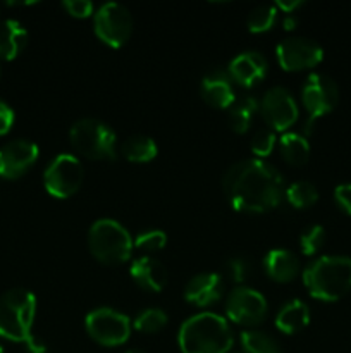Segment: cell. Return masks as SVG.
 <instances>
[{"label":"cell","mask_w":351,"mask_h":353,"mask_svg":"<svg viewBox=\"0 0 351 353\" xmlns=\"http://www.w3.org/2000/svg\"><path fill=\"white\" fill-rule=\"evenodd\" d=\"M126 353H147V352H143V350H138V348H134V350H127Z\"/></svg>","instance_id":"39"},{"label":"cell","mask_w":351,"mask_h":353,"mask_svg":"<svg viewBox=\"0 0 351 353\" xmlns=\"http://www.w3.org/2000/svg\"><path fill=\"white\" fill-rule=\"evenodd\" d=\"M267 300L257 290L241 288L233 290L227 296L226 302V314L234 324L240 326H258L267 317Z\"/></svg>","instance_id":"11"},{"label":"cell","mask_w":351,"mask_h":353,"mask_svg":"<svg viewBox=\"0 0 351 353\" xmlns=\"http://www.w3.org/2000/svg\"><path fill=\"white\" fill-rule=\"evenodd\" d=\"M224 293V281L215 272H203L189 279L184 288V300L195 307H209L219 302Z\"/></svg>","instance_id":"17"},{"label":"cell","mask_w":351,"mask_h":353,"mask_svg":"<svg viewBox=\"0 0 351 353\" xmlns=\"http://www.w3.org/2000/svg\"><path fill=\"white\" fill-rule=\"evenodd\" d=\"M229 353H244V352H229Z\"/></svg>","instance_id":"41"},{"label":"cell","mask_w":351,"mask_h":353,"mask_svg":"<svg viewBox=\"0 0 351 353\" xmlns=\"http://www.w3.org/2000/svg\"><path fill=\"white\" fill-rule=\"evenodd\" d=\"M275 17H277V7L258 6L248 14L246 26L251 33H265L274 26Z\"/></svg>","instance_id":"27"},{"label":"cell","mask_w":351,"mask_h":353,"mask_svg":"<svg viewBox=\"0 0 351 353\" xmlns=\"http://www.w3.org/2000/svg\"><path fill=\"white\" fill-rule=\"evenodd\" d=\"M131 278L136 283L140 288L147 290V292L158 293L165 288L167 285V269L160 261L153 257H140L133 261L131 264Z\"/></svg>","instance_id":"18"},{"label":"cell","mask_w":351,"mask_h":353,"mask_svg":"<svg viewBox=\"0 0 351 353\" xmlns=\"http://www.w3.org/2000/svg\"><path fill=\"white\" fill-rule=\"evenodd\" d=\"M86 333L102 347H119L131 336V321L114 309L100 307L92 310L85 319Z\"/></svg>","instance_id":"8"},{"label":"cell","mask_w":351,"mask_h":353,"mask_svg":"<svg viewBox=\"0 0 351 353\" xmlns=\"http://www.w3.org/2000/svg\"><path fill=\"white\" fill-rule=\"evenodd\" d=\"M226 272L231 281L243 283L248 278V274H250V264L244 259L240 257L229 259L226 264Z\"/></svg>","instance_id":"32"},{"label":"cell","mask_w":351,"mask_h":353,"mask_svg":"<svg viewBox=\"0 0 351 353\" xmlns=\"http://www.w3.org/2000/svg\"><path fill=\"white\" fill-rule=\"evenodd\" d=\"M334 200H336V205L344 214L351 216V183L337 185L336 190H334Z\"/></svg>","instance_id":"34"},{"label":"cell","mask_w":351,"mask_h":353,"mask_svg":"<svg viewBox=\"0 0 351 353\" xmlns=\"http://www.w3.org/2000/svg\"><path fill=\"white\" fill-rule=\"evenodd\" d=\"M277 62L284 71H301L315 68L323 57V50L319 43L303 37L286 38L275 48Z\"/></svg>","instance_id":"12"},{"label":"cell","mask_w":351,"mask_h":353,"mask_svg":"<svg viewBox=\"0 0 351 353\" xmlns=\"http://www.w3.org/2000/svg\"><path fill=\"white\" fill-rule=\"evenodd\" d=\"M0 353H3V347H2V345H0Z\"/></svg>","instance_id":"40"},{"label":"cell","mask_w":351,"mask_h":353,"mask_svg":"<svg viewBox=\"0 0 351 353\" xmlns=\"http://www.w3.org/2000/svg\"><path fill=\"white\" fill-rule=\"evenodd\" d=\"M264 268L268 278L277 283H291L299 274L298 257L282 248H275L265 255Z\"/></svg>","instance_id":"19"},{"label":"cell","mask_w":351,"mask_h":353,"mask_svg":"<svg viewBox=\"0 0 351 353\" xmlns=\"http://www.w3.org/2000/svg\"><path fill=\"white\" fill-rule=\"evenodd\" d=\"M83 174L85 172L78 157L71 154H58L45 169V190L55 199H69L81 186Z\"/></svg>","instance_id":"9"},{"label":"cell","mask_w":351,"mask_h":353,"mask_svg":"<svg viewBox=\"0 0 351 353\" xmlns=\"http://www.w3.org/2000/svg\"><path fill=\"white\" fill-rule=\"evenodd\" d=\"M310 323V309L301 300H291L275 316V327L286 334H295L305 330Z\"/></svg>","instance_id":"21"},{"label":"cell","mask_w":351,"mask_h":353,"mask_svg":"<svg viewBox=\"0 0 351 353\" xmlns=\"http://www.w3.org/2000/svg\"><path fill=\"white\" fill-rule=\"evenodd\" d=\"M303 283L310 295L323 302H336L351 290V257L323 255L303 271Z\"/></svg>","instance_id":"3"},{"label":"cell","mask_w":351,"mask_h":353,"mask_svg":"<svg viewBox=\"0 0 351 353\" xmlns=\"http://www.w3.org/2000/svg\"><path fill=\"white\" fill-rule=\"evenodd\" d=\"M286 200L295 209H308L319 200V192L313 183L296 181L286 188Z\"/></svg>","instance_id":"26"},{"label":"cell","mask_w":351,"mask_h":353,"mask_svg":"<svg viewBox=\"0 0 351 353\" xmlns=\"http://www.w3.org/2000/svg\"><path fill=\"white\" fill-rule=\"evenodd\" d=\"M69 140L76 152L92 161H114L117 155L116 133L98 119L76 121L69 131Z\"/></svg>","instance_id":"6"},{"label":"cell","mask_w":351,"mask_h":353,"mask_svg":"<svg viewBox=\"0 0 351 353\" xmlns=\"http://www.w3.org/2000/svg\"><path fill=\"white\" fill-rule=\"evenodd\" d=\"M165 245H167V234L160 230L143 231V233L138 234L136 240H134V247L147 252L162 250Z\"/></svg>","instance_id":"30"},{"label":"cell","mask_w":351,"mask_h":353,"mask_svg":"<svg viewBox=\"0 0 351 353\" xmlns=\"http://www.w3.org/2000/svg\"><path fill=\"white\" fill-rule=\"evenodd\" d=\"M178 341L182 353H229L234 338L224 317L202 312L182 323Z\"/></svg>","instance_id":"2"},{"label":"cell","mask_w":351,"mask_h":353,"mask_svg":"<svg viewBox=\"0 0 351 353\" xmlns=\"http://www.w3.org/2000/svg\"><path fill=\"white\" fill-rule=\"evenodd\" d=\"M28 41V31L21 23L6 19L0 23V59L12 61L23 52Z\"/></svg>","instance_id":"20"},{"label":"cell","mask_w":351,"mask_h":353,"mask_svg":"<svg viewBox=\"0 0 351 353\" xmlns=\"http://www.w3.org/2000/svg\"><path fill=\"white\" fill-rule=\"evenodd\" d=\"M326 243V230L320 224L308 226L299 236V247L305 255H315Z\"/></svg>","instance_id":"29"},{"label":"cell","mask_w":351,"mask_h":353,"mask_svg":"<svg viewBox=\"0 0 351 353\" xmlns=\"http://www.w3.org/2000/svg\"><path fill=\"white\" fill-rule=\"evenodd\" d=\"M167 324V314L160 309H147L134 319V330L145 334H155Z\"/></svg>","instance_id":"28"},{"label":"cell","mask_w":351,"mask_h":353,"mask_svg":"<svg viewBox=\"0 0 351 353\" xmlns=\"http://www.w3.org/2000/svg\"><path fill=\"white\" fill-rule=\"evenodd\" d=\"M227 72L234 83L244 86V88H251L267 74V61L260 52H243L231 61Z\"/></svg>","instance_id":"16"},{"label":"cell","mask_w":351,"mask_h":353,"mask_svg":"<svg viewBox=\"0 0 351 353\" xmlns=\"http://www.w3.org/2000/svg\"><path fill=\"white\" fill-rule=\"evenodd\" d=\"M88 247L93 257L105 265L124 264L133 254V240L129 233L114 219H98L92 224Z\"/></svg>","instance_id":"5"},{"label":"cell","mask_w":351,"mask_h":353,"mask_svg":"<svg viewBox=\"0 0 351 353\" xmlns=\"http://www.w3.org/2000/svg\"><path fill=\"white\" fill-rule=\"evenodd\" d=\"M40 150L30 140H12L0 148V178L17 179L30 171Z\"/></svg>","instance_id":"14"},{"label":"cell","mask_w":351,"mask_h":353,"mask_svg":"<svg viewBox=\"0 0 351 353\" xmlns=\"http://www.w3.org/2000/svg\"><path fill=\"white\" fill-rule=\"evenodd\" d=\"M222 188L231 205L240 212L262 214L281 205L286 196L284 178L260 159H248L227 169Z\"/></svg>","instance_id":"1"},{"label":"cell","mask_w":351,"mask_h":353,"mask_svg":"<svg viewBox=\"0 0 351 353\" xmlns=\"http://www.w3.org/2000/svg\"><path fill=\"white\" fill-rule=\"evenodd\" d=\"M301 6H303L301 0H295V2H277V3H275V7H277V9H281L282 12H286V16H288V14H295V10L298 9V7H301Z\"/></svg>","instance_id":"37"},{"label":"cell","mask_w":351,"mask_h":353,"mask_svg":"<svg viewBox=\"0 0 351 353\" xmlns=\"http://www.w3.org/2000/svg\"><path fill=\"white\" fill-rule=\"evenodd\" d=\"M281 155L288 164L299 168L305 165L310 157V143L306 137L299 133H284L279 140Z\"/></svg>","instance_id":"22"},{"label":"cell","mask_w":351,"mask_h":353,"mask_svg":"<svg viewBox=\"0 0 351 353\" xmlns=\"http://www.w3.org/2000/svg\"><path fill=\"white\" fill-rule=\"evenodd\" d=\"M260 112L265 123L274 131H286L298 119V105L291 92L282 86H274L264 95Z\"/></svg>","instance_id":"13"},{"label":"cell","mask_w":351,"mask_h":353,"mask_svg":"<svg viewBox=\"0 0 351 353\" xmlns=\"http://www.w3.org/2000/svg\"><path fill=\"white\" fill-rule=\"evenodd\" d=\"M120 154L129 162H150L157 157V143L150 137L136 134L120 145Z\"/></svg>","instance_id":"23"},{"label":"cell","mask_w":351,"mask_h":353,"mask_svg":"<svg viewBox=\"0 0 351 353\" xmlns=\"http://www.w3.org/2000/svg\"><path fill=\"white\" fill-rule=\"evenodd\" d=\"M200 92H202V99L215 109H227L233 105L234 99H236L233 79H231L229 72H226L224 69H212L210 72H206L202 79Z\"/></svg>","instance_id":"15"},{"label":"cell","mask_w":351,"mask_h":353,"mask_svg":"<svg viewBox=\"0 0 351 353\" xmlns=\"http://www.w3.org/2000/svg\"><path fill=\"white\" fill-rule=\"evenodd\" d=\"M282 26H284V30L288 31L295 30V28L298 26V19H296L295 14H288V16L284 17V21H282Z\"/></svg>","instance_id":"38"},{"label":"cell","mask_w":351,"mask_h":353,"mask_svg":"<svg viewBox=\"0 0 351 353\" xmlns=\"http://www.w3.org/2000/svg\"><path fill=\"white\" fill-rule=\"evenodd\" d=\"M36 299L30 290L14 288L0 296V336L24 343L31 336Z\"/></svg>","instance_id":"4"},{"label":"cell","mask_w":351,"mask_h":353,"mask_svg":"<svg viewBox=\"0 0 351 353\" xmlns=\"http://www.w3.org/2000/svg\"><path fill=\"white\" fill-rule=\"evenodd\" d=\"M275 147V134L272 130H260L251 138V152L257 155V159L268 157Z\"/></svg>","instance_id":"31"},{"label":"cell","mask_w":351,"mask_h":353,"mask_svg":"<svg viewBox=\"0 0 351 353\" xmlns=\"http://www.w3.org/2000/svg\"><path fill=\"white\" fill-rule=\"evenodd\" d=\"M24 350H26V353H50L47 343L38 336H33V334L24 341Z\"/></svg>","instance_id":"36"},{"label":"cell","mask_w":351,"mask_h":353,"mask_svg":"<svg viewBox=\"0 0 351 353\" xmlns=\"http://www.w3.org/2000/svg\"><path fill=\"white\" fill-rule=\"evenodd\" d=\"M62 7L71 14L72 17H79V19H85L93 14V2L89 0H64Z\"/></svg>","instance_id":"33"},{"label":"cell","mask_w":351,"mask_h":353,"mask_svg":"<svg viewBox=\"0 0 351 353\" xmlns=\"http://www.w3.org/2000/svg\"><path fill=\"white\" fill-rule=\"evenodd\" d=\"M258 107H260V103L253 97H244V99L237 100V102H234L231 105L229 124L234 133L243 134L250 130Z\"/></svg>","instance_id":"24"},{"label":"cell","mask_w":351,"mask_h":353,"mask_svg":"<svg viewBox=\"0 0 351 353\" xmlns=\"http://www.w3.org/2000/svg\"><path fill=\"white\" fill-rule=\"evenodd\" d=\"M95 33L109 47L120 48L133 33V16L120 3H103L95 14Z\"/></svg>","instance_id":"10"},{"label":"cell","mask_w":351,"mask_h":353,"mask_svg":"<svg viewBox=\"0 0 351 353\" xmlns=\"http://www.w3.org/2000/svg\"><path fill=\"white\" fill-rule=\"evenodd\" d=\"M337 100H339V88L332 78L322 72H313L306 78L301 88V102L308 112V119L305 124L306 134L312 133L313 124L319 117L334 110Z\"/></svg>","instance_id":"7"},{"label":"cell","mask_w":351,"mask_h":353,"mask_svg":"<svg viewBox=\"0 0 351 353\" xmlns=\"http://www.w3.org/2000/svg\"><path fill=\"white\" fill-rule=\"evenodd\" d=\"M14 124V110L7 105L3 100H0V137L7 134Z\"/></svg>","instance_id":"35"},{"label":"cell","mask_w":351,"mask_h":353,"mask_svg":"<svg viewBox=\"0 0 351 353\" xmlns=\"http://www.w3.org/2000/svg\"><path fill=\"white\" fill-rule=\"evenodd\" d=\"M241 345H243L244 353H282L281 345L264 331H243Z\"/></svg>","instance_id":"25"}]
</instances>
